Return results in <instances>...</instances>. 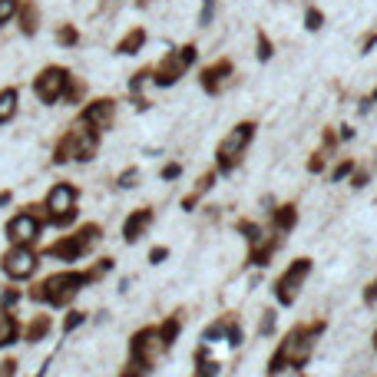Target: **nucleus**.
Returning a JSON list of instances; mask_svg holds the SVG:
<instances>
[{
	"mask_svg": "<svg viewBox=\"0 0 377 377\" xmlns=\"http://www.w3.org/2000/svg\"><path fill=\"white\" fill-rule=\"evenodd\" d=\"M13 113H17V89L7 87V89H0V126L7 123V119H13Z\"/></svg>",
	"mask_w": 377,
	"mask_h": 377,
	"instance_id": "obj_22",
	"label": "nucleus"
},
{
	"mask_svg": "<svg viewBox=\"0 0 377 377\" xmlns=\"http://www.w3.org/2000/svg\"><path fill=\"white\" fill-rule=\"evenodd\" d=\"M281 242H285V235H281V232H275L271 239H265V242H255V245H251L248 261H251V265H268L271 255H275V248H281Z\"/></svg>",
	"mask_w": 377,
	"mask_h": 377,
	"instance_id": "obj_16",
	"label": "nucleus"
},
{
	"mask_svg": "<svg viewBox=\"0 0 377 377\" xmlns=\"http://www.w3.org/2000/svg\"><path fill=\"white\" fill-rule=\"evenodd\" d=\"M308 169H311V173H321V169H324V153H315V155H311Z\"/></svg>",
	"mask_w": 377,
	"mask_h": 377,
	"instance_id": "obj_41",
	"label": "nucleus"
},
{
	"mask_svg": "<svg viewBox=\"0 0 377 377\" xmlns=\"http://www.w3.org/2000/svg\"><path fill=\"white\" fill-rule=\"evenodd\" d=\"M295 222H298V209L295 205H281L278 212H275V219H271V225H275V232H291L295 229Z\"/></svg>",
	"mask_w": 377,
	"mask_h": 377,
	"instance_id": "obj_20",
	"label": "nucleus"
},
{
	"mask_svg": "<svg viewBox=\"0 0 377 377\" xmlns=\"http://www.w3.org/2000/svg\"><path fill=\"white\" fill-rule=\"evenodd\" d=\"M374 351H377V331H374Z\"/></svg>",
	"mask_w": 377,
	"mask_h": 377,
	"instance_id": "obj_49",
	"label": "nucleus"
},
{
	"mask_svg": "<svg viewBox=\"0 0 377 377\" xmlns=\"http://www.w3.org/2000/svg\"><path fill=\"white\" fill-rule=\"evenodd\" d=\"M212 185H215V173H205L202 179H199V185H195V192H192V195H185V199H182V209H192V205L199 202V195H205L209 189H212Z\"/></svg>",
	"mask_w": 377,
	"mask_h": 377,
	"instance_id": "obj_24",
	"label": "nucleus"
},
{
	"mask_svg": "<svg viewBox=\"0 0 377 377\" xmlns=\"http://www.w3.org/2000/svg\"><path fill=\"white\" fill-rule=\"evenodd\" d=\"M113 119H116V103L106 97L87 103V109L80 113V123H87L89 129H97V133H106L109 126H113Z\"/></svg>",
	"mask_w": 377,
	"mask_h": 377,
	"instance_id": "obj_12",
	"label": "nucleus"
},
{
	"mask_svg": "<svg viewBox=\"0 0 377 377\" xmlns=\"http://www.w3.org/2000/svg\"><path fill=\"white\" fill-rule=\"evenodd\" d=\"M165 344L163 334H159V328H139L133 334V341H129V354H133V364H139V368H153L155 361L165 354Z\"/></svg>",
	"mask_w": 377,
	"mask_h": 377,
	"instance_id": "obj_6",
	"label": "nucleus"
},
{
	"mask_svg": "<svg viewBox=\"0 0 377 377\" xmlns=\"http://www.w3.org/2000/svg\"><path fill=\"white\" fill-rule=\"evenodd\" d=\"M275 331V311H265V318H261V334H271Z\"/></svg>",
	"mask_w": 377,
	"mask_h": 377,
	"instance_id": "obj_39",
	"label": "nucleus"
},
{
	"mask_svg": "<svg viewBox=\"0 0 377 377\" xmlns=\"http://www.w3.org/2000/svg\"><path fill=\"white\" fill-rule=\"evenodd\" d=\"M97 146H99L97 129H89L87 123H77L57 143V149H53V163L63 165V163H70V159H77V163H89V159L97 155Z\"/></svg>",
	"mask_w": 377,
	"mask_h": 377,
	"instance_id": "obj_3",
	"label": "nucleus"
},
{
	"mask_svg": "<svg viewBox=\"0 0 377 377\" xmlns=\"http://www.w3.org/2000/svg\"><path fill=\"white\" fill-rule=\"evenodd\" d=\"M17 23H20V30L27 33V37H33L37 33V27H40V7L33 4V0H20V10H17Z\"/></svg>",
	"mask_w": 377,
	"mask_h": 377,
	"instance_id": "obj_17",
	"label": "nucleus"
},
{
	"mask_svg": "<svg viewBox=\"0 0 377 377\" xmlns=\"http://www.w3.org/2000/svg\"><path fill=\"white\" fill-rule=\"evenodd\" d=\"M229 77H232V60H215L212 67H205L202 73H199V83H202V89L209 97H215V93L229 83Z\"/></svg>",
	"mask_w": 377,
	"mask_h": 377,
	"instance_id": "obj_14",
	"label": "nucleus"
},
{
	"mask_svg": "<svg viewBox=\"0 0 377 377\" xmlns=\"http://www.w3.org/2000/svg\"><path fill=\"white\" fill-rule=\"evenodd\" d=\"M87 321V311H70L67 318H63V334H70V331H77L80 324Z\"/></svg>",
	"mask_w": 377,
	"mask_h": 377,
	"instance_id": "obj_28",
	"label": "nucleus"
},
{
	"mask_svg": "<svg viewBox=\"0 0 377 377\" xmlns=\"http://www.w3.org/2000/svg\"><path fill=\"white\" fill-rule=\"evenodd\" d=\"M149 225H153V209H136V212L123 222V239H126L129 245L139 242V239L146 235V229H149Z\"/></svg>",
	"mask_w": 377,
	"mask_h": 377,
	"instance_id": "obj_15",
	"label": "nucleus"
},
{
	"mask_svg": "<svg viewBox=\"0 0 377 377\" xmlns=\"http://www.w3.org/2000/svg\"><path fill=\"white\" fill-rule=\"evenodd\" d=\"M40 229H43V225H40L33 215L20 212L7 222V239H10V245H33L40 239Z\"/></svg>",
	"mask_w": 377,
	"mask_h": 377,
	"instance_id": "obj_13",
	"label": "nucleus"
},
{
	"mask_svg": "<svg viewBox=\"0 0 377 377\" xmlns=\"http://www.w3.org/2000/svg\"><path fill=\"white\" fill-rule=\"evenodd\" d=\"M351 182H354V189H361V185H368V173H354V179H351Z\"/></svg>",
	"mask_w": 377,
	"mask_h": 377,
	"instance_id": "obj_45",
	"label": "nucleus"
},
{
	"mask_svg": "<svg viewBox=\"0 0 377 377\" xmlns=\"http://www.w3.org/2000/svg\"><path fill=\"white\" fill-rule=\"evenodd\" d=\"M17 301H20V291L17 288H4V295H0V308L10 311L13 305H17Z\"/></svg>",
	"mask_w": 377,
	"mask_h": 377,
	"instance_id": "obj_31",
	"label": "nucleus"
},
{
	"mask_svg": "<svg viewBox=\"0 0 377 377\" xmlns=\"http://www.w3.org/2000/svg\"><path fill=\"white\" fill-rule=\"evenodd\" d=\"M0 377H17V361H0Z\"/></svg>",
	"mask_w": 377,
	"mask_h": 377,
	"instance_id": "obj_40",
	"label": "nucleus"
},
{
	"mask_svg": "<svg viewBox=\"0 0 377 377\" xmlns=\"http://www.w3.org/2000/svg\"><path fill=\"white\" fill-rule=\"evenodd\" d=\"M149 77H153V70H136L133 83H129V87H133V93H139V89H143V83H146Z\"/></svg>",
	"mask_w": 377,
	"mask_h": 377,
	"instance_id": "obj_36",
	"label": "nucleus"
},
{
	"mask_svg": "<svg viewBox=\"0 0 377 377\" xmlns=\"http://www.w3.org/2000/svg\"><path fill=\"white\" fill-rule=\"evenodd\" d=\"M179 331H182V318L179 315H173V318H165L163 324H159V334H163V341L173 348L175 344V338H179Z\"/></svg>",
	"mask_w": 377,
	"mask_h": 377,
	"instance_id": "obj_23",
	"label": "nucleus"
},
{
	"mask_svg": "<svg viewBox=\"0 0 377 377\" xmlns=\"http://www.w3.org/2000/svg\"><path fill=\"white\" fill-rule=\"evenodd\" d=\"M4 271H7V278L20 281V278H30L33 271H37V255L30 251V245H10V251L0 258Z\"/></svg>",
	"mask_w": 377,
	"mask_h": 377,
	"instance_id": "obj_11",
	"label": "nucleus"
},
{
	"mask_svg": "<svg viewBox=\"0 0 377 377\" xmlns=\"http://www.w3.org/2000/svg\"><path fill=\"white\" fill-rule=\"evenodd\" d=\"M225 338H229V344H232V348H239V344H242V328H239V324H229V331H225Z\"/></svg>",
	"mask_w": 377,
	"mask_h": 377,
	"instance_id": "obj_35",
	"label": "nucleus"
},
{
	"mask_svg": "<svg viewBox=\"0 0 377 377\" xmlns=\"http://www.w3.org/2000/svg\"><path fill=\"white\" fill-rule=\"evenodd\" d=\"M67 80H70V70L63 67H47V70H40V77L33 80V93H37L40 103H57L60 97H63V87H67Z\"/></svg>",
	"mask_w": 377,
	"mask_h": 377,
	"instance_id": "obj_10",
	"label": "nucleus"
},
{
	"mask_svg": "<svg viewBox=\"0 0 377 377\" xmlns=\"http://www.w3.org/2000/svg\"><path fill=\"white\" fill-rule=\"evenodd\" d=\"M195 63V47L192 43H185V47L173 50V53H165L163 60H159V67L153 70V80L159 83V87H173V83H179L182 80V73Z\"/></svg>",
	"mask_w": 377,
	"mask_h": 377,
	"instance_id": "obj_7",
	"label": "nucleus"
},
{
	"mask_svg": "<svg viewBox=\"0 0 377 377\" xmlns=\"http://www.w3.org/2000/svg\"><path fill=\"white\" fill-rule=\"evenodd\" d=\"M10 199H13V195H10V192H0V205H7Z\"/></svg>",
	"mask_w": 377,
	"mask_h": 377,
	"instance_id": "obj_48",
	"label": "nucleus"
},
{
	"mask_svg": "<svg viewBox=\"0 0 377 377\" xmlns=\"http://www.w3.org/2000/svg\"><path fill=\"white\" fill-rule=\"evenodd\" d=\"M364 301H368V305H374V301H377V278L371 281L368 288H364Z\"/></svg>",
	"mask_w": 377,
	"mask_h": 377,
	"instance_id": "obj_43",
	"label": "nucleus"
},
{
	"mask_svg": "<svg viewBox=\"0 0 377 377\" xmlns=\"http://www.w3.org/2000/svg\"><path fill=\"white\" fill-rule=\"evenodd\" d=\"M57 40H60V43H63V47H73V43H77V40H80L77 27H70V23H67V27H60V30H57Z\"/></svg>",
	"mask_w": 377,
	"mask_h": 377,
	"instance_id": "obj_30",
	"label": "nucleus"
},
{
	"mask_svg": "<svg viewBox=\"0 0 377 377\" xmlns=\"http://www.w3.org/2000/svg\"><path fill=\"white\" fill-rule=\"evenodd\" d=\"M229 324H232V318H219L215 324H209V328H205L202 341H205V344H215L219 338H225V331H229Z\"/></svg>",
	"mask_w": 377,
	"mask_h": 377,
	"instance_id": "obj_26",
	"label": "nucleus"
},
{
	"mask_svg": "<svg viewBox=\"0 0 377 377\" xmlns=\"http://www.w3.org/2000/svg\"><path fill=\"white\" fill-rule=\"evenodd\" d=\"M83 93H87V87H83V80H77L73 73H70L67 87H63V97H60V99H67V103H80V99H83Z\"/></svg>",
	"mask_w": 377,
	"mask_h": 377,
	"instance_id": "obj_25",
	"label": "nucleus"
},
{
	"mask_svg": "<svg viewBox=\"0 0 377 377\" xmlns=\"http://www.w3.org/2000/svg\"><path fill=\"white\" fill-rule=\"evenodd\" d=\"M374 103H377V89H374V93H371L368 99H364V109H368V106H374Z\"/></svg>",
	"mask_w": 377,
	"mask_h": 377,
	"instance_id": "obj_47",
	"label": "nucleus"
},
{
	"mask_svg": "<svg viewBox=\"0 0 377 377\" xmlns=\"http://www.w3.org/2000/svg\"><path fill=\"white\" fill-rule=\"evenodd\" d=\"M179 173H182V165L169 163V165H163V173H159V175H163V179H179Z\"/></svg>",
	"mask_w": 377,
	"mask_h": 377,
	"instance_id": "obj_38",
	"label": "nucleus"
},
{
	"mask_svg": "<svg viewBox=\"0 0 377 377\" xmlns=\"http://www.w3.org/2000/svg\"><path fill=\"white\" fill-rule=\"evenodd\" d=\"M311 275V258H295L288 265V268L278 275V281H275V298H278V305H295V298H298V291L305 288V278Z\"/></svg>",
	"mask_w": 377,
	"mask_h": 377,
	"instance_id": "obj_9",
	"label": "nucleus"
},
{
	"mask_svg": "<svg viewBox=\"0 0 377 377\" xmlns=\"http://www.w3.org/2000/svg\"><path fill=\"white\" fill-rule=\"evenodd\" d=\"M17 338H20V324H17V318H13L10 311L0 308V348L13 344Z\"/></svg>",
	"mask_w": 377,
	"mask_h": 377,
	"instance_id": "obj_19",
	"label": "nucleus"
},
{
	"mask_svg": "<svg viewBox=\"0 0 377 377\" xmlns=\"http://www.w3.org/2000/svg\"><path fill=\"white\" fill-rule=\"evenodd\" d=\"M271 53H275V50H271V40L265 37V33H258V60H271Z\"/></svg>",
	"mask_w": 377,
	"mask_h": 377,
	"instance_id": "obj_34",
	"label": "nucleus"
},
{
	"mask_svg": "<svg viewBox=\"0 0 377 377\" xmlns=\"http://www.w3.org/2000/svg\"><path fill=\"white\" fill-rule=\"evenodd\" d=\"M47 334H50V315H37V318L30 321L23 341H27V344H37V341H43Z\"/></svg>",
	"mask_w": 377,
	"mask_h": 377,
	"instance_id": "obj_21",
	"label": "nucleus"
},
{
	"mask_svg": "<svg viewBox=\"0 0 377 377\" xmlns=\"http://www.w3.org/2000/svg\"><path fill=\"white\" fill-rule=\"evenodd\" d=\"M209 17H212V0H205V13H202V23H205V20H209Z\"/></svg>",
	"mask_w": 377,
	"mask_h": 377,
	"instance_id": "obj_46",
	"label": "nucleus"
},
{
	"mask_svg": "<svg viewBox=\"0 0 377 377\" xmlns=\"http://www.w3.org/2000/svg\"><path fill=\"white\" fill-rule=\"evenodd\" d=\"M239 232H242L251 245L261 242V225H255V222H239Z\"/></svg>",
	"mask_w": 377,
	"mask_h": 377,
	"instance_id": "obj_29",
	"label": "nucleus"
},
{
	"mask_svg": "<svg viewBox=\"0 0 377 377\" xmlns=\"http://www.w3.org/2000/svg\"><path fill=\"white\" fill-rule=\"evenodd\" d=\"M324 331V321H315V324H298L285 334V341L278 344V351L271 354L268 361V377H278L285 368H305V361L311 358V348H315V338H321Z\"/></svg>",
	"mask_w": 377,
	"mask_h": 377,
	"instance_id": "obj_1",
	"label": "nucleus"
},
{
	"mask_svg": "<svg viewBox=\"0 0 377 377\" xmlns=\"http://www.w3.org/2000/svg\"><path fill=\"white\" fill-rule=\"evenodd\" d=\"M99 235H103V229H99L97 222H89V225H83L80 232H73V235H67V239L53 242L47 248V255H53V258H60V261H77L80 255H87V251L99 242Z\"/></svg>",
	"mask_w": 377,
	"mask_h": 377,
	"instance_id": "obj_5",
	"label": "nucleus"
},
{
	"mask_svg": "<svg viewBox=\"0 0 377 377\" xmlns=\"http://www.w3.org/2000/svg\"><path fill=\"white\" fill-rule=\"evenodd\" d=\"M321 23H324L321 10H308V13H305V27L308 30H321Z\"/></svg>",
	"mask_w": 377,
	"mask_h": 377,
	"instance_id": "obj_33",
	"label": "nucleus"
},
{
	"mask_svg": "<svg viewBox=\"0 0 377 377\" xmlns=\"http://www.w3.org/2000/svg\"><path fill=\"white\" fill-rule=\"evenodd\" d=\"M351 173H354V163H351V159H344V163L331 173V182H341V179H344V175H351Z\"/></svg>",
	"mask_w": 377,
	"mask_h": 377,
	"instance_id": "obj_32",
	"label": "nucleus"
},
{
	"mask_svg": "<svg viewBox=\"0 0 377 377\" xmlns=\"http://www.w3.org/2000/svg\"><path fill=\"white\" fill-rule=\"evenodd\" d=\"M123 377H146V368H139V364H126V371H123Z\"/></svg>",
	"mask_w": 377,
	"mask_h": 377,
	"instance_id": "obj_42",
	"label": "nucleus"
},
{
	"mask_svg": "<svg viewBox=\"0 0 377 377\" xmlns=\"http://www.w3.org/2000/svg\"><path fill=\"white\" fill-rule=\"evenodd\" d=\"M43 209H47L50 222L60 225V229H67V225L77 219V189L67 182L53 185L47 195V202H43Z\"/></svg>",
	"mask_w": 377,
	"mask_h": 377,
	"instance_id": "obj_8",
	"label": "nucleus"
},
{
	"mask_svg": "<svg viewBox=\"0 0 377 377\" xmlns=\"http://www.w3.org/2000/svg\"><path fill=\"white\" fill-rule=\"evenodd\" d=\"M165 255H169V248H153L149 261H153V265H159V261H165Z\"/></svg>",
	"mask_w": 377,
	"mask_h": 377,
	"instance_id": "obj_44",
	"label": "nucleus"
},
{
	"mask_svg": "<svg viewBox=\"0 0 377 377\" xmlns=\"http://www.w3.org/2000/svg\"><path fill=\"white\" fill-rule=\"evenodd\" d=\"M251 139H255V123H239L232 133L225 136L222 143H219V153H215L219 173H232L235 165L242 163V155H245V149H248Z\"/></svg>",
	"mask_w": 377,
	"mask_h": 377,
	"instance_id": "obj_4",
	"label": "nucleus"
},
{
	"mask_svg": "<svg viewBox=\"0 0 377 377\" xmlns=\"http://www.w3.org/2000/svg\"><path fill=\"white\" fill-rule=\"evenodd\" d=\"M17 10H20V0H0V27L17 17Z\"/></svg>",
	"mask_w": 377,
	"mask_h": 377,
	"instance_id": "obj_27",
	"label": "nucleus"
},
{
	"mask_svg": "<svg viewBox=\"0 0 377 377\" xmlns=\"http://www.w3.org/2000/svg\"><path fill=\"white\" fill-rule=\"evenodd\" d=\"M83 285H89L87 271H57V275L40 281L37 288L30 291V298L43 301V305H53V308H63V305H70L83 291Z\"/></svg>",
	"mask_w": 377,
	"mask_h": 377,
	"instance_id": "obj_2",
	"label": "nucleus"
},
{
	"mask_svg": "<svg viewBox=\"0 0 377 377\" xmlns=\"http://www.w3.org/2000/svg\"><path fill=\"white\" fill-rule=\"evenodd\" d=\"M143 47H146V30H143V27H133V30H129V33H126V37L116 43V53H126V57H133V53H139Z\"/></svg>",
	"mask_w": 377,
	"mask_h": 377,
	"instance_id": "obj_18",
	"label": "nucleus"
},
{
	"mask_svg": "<svg viewBox=\"0 0 377 377\" xmlns=\"http://www.w3.org/2000/svg\"><path fill=\"white\" fill-rule=\"evenodd\" d=\"M136 179H139V173H136V169H126V173L119 175V185H123V189H133Z\"/></svg>",
	"mask_w": 377,
	"mask_h": 377,
	"instance_id": "obj_37",
	"label": "nucleus"
}]
</instances>
